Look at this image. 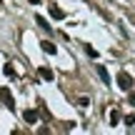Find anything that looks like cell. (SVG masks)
<instances>
[{"instance_id":"15","label":"cell","mask_w":135,"mask_h":135,"mask_svg":"<svg viewBox=\"0 0 135 135\" xmlns=\"http://www.w3.org/2000/svg\"><path fill=\"white\" fill-rule=\"evenodd\" d=\"M28 3H30V5H40V0H28Z\"/></svg>"},{"instance_id":"3","label":"cell","mask_w":135,"mask_h":135,"mask_svg":"<svg viewBox=\"0 0 135 135\" xmlns=\"http://www.w3.org/2000/svg\"><path fill=\"white\" fill-rule=\"evenodd\" d=\"M95 73H98V78H100V80H103V85H110V73H108L105 70V65H95Z\"/></svg>"},{"instance_id":"1","label":"cell","mask_w":135,"mask_h":135,"mask_svg":"<svg viewBox=\"0 0 135 135\" xmlns=\"http://www.w3.org/2000/svg\"><path fill=\"white\" fill-rule=\"evenodd\" d=\"M133 85H135V83H133L130 73H125V70L118 73V88H120V90H133Z\"/></svg>"},{"instance_id":"8","label":"cell","mask_w":135,"mask_h":135,"mask_svg":"<svg viewBox=\"0 0 135 135\" xmlns=\"http://www.w3.org/2000/svg\"><path fill=\"white\" fill-rule=\"evenodd\" d=\"M120 120H123V113L118 110V108H113V110H110V125H118Z\"/></svg>"},{"instance_id":"2","label":"cell","mask_w":135,"mask_h":135,"mask_svg":"<svg viewBox=\"0 0 135 135\" xmlns=\"http://www.w3.org/2000/svg\"><path fill=\"white\" fill-rule=\"evenodd\" d=\"M0 100H3V105L8 108V110H15V100H13V93H10L8 88H0Z\"/></svg>"},{"instance_id":"5","label":"cell","mask_w":135,"mask_h":135,"mask_svg":"<svg viewBox=\"0 0 135 135\" xmlns=\"http://www.w3.org/2000/svg\"><path fill=\"white\" fill-rule=\"evenodd\" d=\"M40 48H43V53H48V55H55V53H58V45L50 43V40H43V43H40Z\"/></svg>"},{"instance_id":"9","label":"cell","mask_w":135,"mask_h":135,"mask_svg":"<svg viewBox=\"0 0 135 135\" xmlns=\"http://www.w3.org/2000/svg\"><path fill=\"white\" fill-rule=\"evenodd\" d=\"M50 15H53L55 20H63V18H65V13L58 8V5H50Z\"/></svg>"},{"instance_id":"12","label":"cell","mask_w":135,"mask_h":135,"mask_svg":"<svg viewBox=\"0 0 135 135\" xmlns=\"http://www.w3.org/2000/svg\"><path fill=\"white\" fill-rule=\"evenodd\" d=\"M85 53L90 55V58H98V50H95V48H90V45H85Z\"/></svg>"},{"instance_id":"10","label":"cell","mask_w":135,"mask_h":135,"mask_svg":"<svg viewBox=\"0 0 135 135\" xmlns=\"http://www.w3.org/2000/svg\"><path fill=\"white\" fill-rule=\"evenodd\" d=\"M3 73H5V75H8V78H15V68L10 65V63H5V68H3Z\"/></svg>"},{"instance_id":"6","label":"cell","mask_w":135,"mask_h":135,"mask_svg":"<svg viewBox=\"0 0 135 135\" xmlns=\"http://www.w3.org/2000/svg\"><path fill=\"white\" fill-rule=\"evenodd\" d=\"M38 73H40V78H43V80H53V78H55V73L50 70L48 65H40V70H38Z\"/></svg>"},{"instance_id":"7","label":"cell","mask_w":135,"mask_h":135,"mask_svg":"<svg viewBox=\"0 0 135 135\" xmlns=\"http://www.w3.org/2000/svg\"><path fill=\"white\" fill-rule=\"evenodd\" d=\"M35 23H38V25H40V28H43V30H45V33H53V25H48V20H45V18H43V15H35Z\"/></svg>"},{"instance_id":"14","label":"cell","mask_w":135,"mask_h":135,"mask_svg":"<svg viewBox=\"0 0 135 135\" xmlns=\"http://www.w3.org/2000/svg\"><path fill=\"white\" fill-rule=\"evenodd\" d=\"M128 103H130V105H135V93H130V95H128Z\"/></svg>"},{"instance_id":"13","label":"cell","mask_w":135,"mask_h":135,"mask_svg":"<svg viewBox=\"0 0 135 135\" xmlns=\"http://www.w3.org/2000/svg\"><path fill=\"white\" fill-rule=\"evenodd\" d=\"M125 125H128V128L135 125V115H125Z\"/></svg>"},{"instance_id":"11","label":"cell","mask_w":135,"mask_h":135,"mask_svg":"<svg viewBox=\"0 0 135 135\" xmlns=\"http://www.w3.org/2000/svg\"><path fill=\"white\" fill-rule=\"evenodd\" d=\"M78 105H80V108H88V105H90V100H88L85 95H80V98H78Z\"/></svg>"},{"instance_id":"4","label":"cell","mask_w":135,"mask_h":135,"mask_svg":"<svg viewBox=\"0 0 135 135\" xmlns=\"http://www.w3.org/2000/svg\"><path fill=\"white\" fill-rule=\"evenodd\" d=\"M23 120L28 123V125H35V123H38V110H33V108H28V110L23 113Z\"/></svg>"}]
</instances>
